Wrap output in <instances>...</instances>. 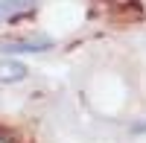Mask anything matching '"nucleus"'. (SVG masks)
Listing matches in <instances>:
<instances>
[{"instance_id": "7ed1b4c3", "label": "nucleus", "mask_w": 146, "mask_h": 143, "mask_svg": "<svg viewBox=\"0 0 146 143\" xmlns=\"http://www.w3.org/2000/svg\"><path fill=\"white\" fill-rule=\"evenodd\" d=\"M35 0H0V21H21L23 15H32Z\"/></svg>"}, {"instance_id": "f03ea898", "label": "nucleus", "mask_w": 146, "mask_h": 143, "mask_svg": "<svg viewBox=\"0 0 146 143\" xmlns=\"http://www.w3.org/2000/svg\"><path fill=\"white\" fill-rule=\"evenodd\" d=\"M29 76V67L23 64V62H18V58H0V82L3 85H15V82H23Z\"/></svg>"}, {"instance_id": "f257e3e1", "label": "nucleus", "mask_w": 146, "mask_h": 143, "mask_svg": "<svg viewBox=\"0 0 146 143\" xmlns=\"http://www.w3.org/2000/svg\"><path fill=\"white\" fill-rule=\"evenodd\" d=\"M53 47L50 35H27V38H6L0 41V56H27V53H44Z\"/></svg>"}]
</instances>
